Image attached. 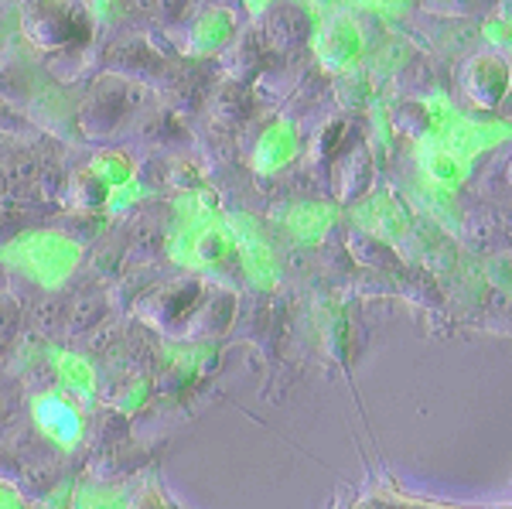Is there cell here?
Returning a JSON list of instances; mask_svg holds the SVG:
<instances>
[{
    "instance_id": "5b68a950",
    "label": "cell",
    "mask_w": 512,
    "mask_h": 509,
    "mask_svg": "<svg viewBox=\"0 0 512 509\" xmlns=\"http://www.w3.org/2000/svg\"><path fill=\"white\" fill-rule=\"evenodd\" d=\"M0 509H21L18 496H14L11 489H4V486H0Z\"/></svg>"
},
{
    "instance_id": "6da1fadb",
    "label": "cell",
    "mask_w": 512,
    "mask_h": 509,
    "mask_svg": "<svg viewBox=\"0 0 512 509\" xmlns=\"http://www.w3.org/2000/svg\"><path fill=\"white\" fill-rule=\"evenodd\" d=\"M11 257L18 260V267L31 270L41 284H55L76 267L79 250H76V243H69L65 236L38 233V236L21 240L18 246H11Z\"/></svg>"
},
{
    "instance_id": "3957f363",
    "label": "cell",
    "mask_w": 512,
    "mask_h": 509,
    "mask_svg": "<svg viewBox=\"0 0 512 509\" xmlns=\"http://www.w3.org/2000/svg\"><path fill=\"white\" fill-rule=\"evenodd\" d=\"M59 366H62V383H65V387L76 390L79 397H89V393H93L96 376L79 356H59Z\"/></svg>"
},
{
    "instance_id": "7a4b0ae2",
    "label": "cell",
    "mask_w": 512,
    "mask_h": 509,
    "mask_svg": "<svg viewBox=\"0 0 512 509\" xmlns=\"http://www.w3.org/2000/svg\"><path fill=\"white\" fill-rule=\"evenodd\" d=\"M35 421L38 428L55 438L59 445H76L79 434H82V421H79V410L69 404L59 393H45V397L35 400Z\"/></svg>"
},
{
    "instance_id": "277c9868",
    "label": "cell",
    "mask_w": 512,
    "mask_h": 509,
    "mask_svg": "<svg viewBox=\"0 0 512 509\" xmlns=\"http://www.w3.org/2000/svg\"><path fill=\"white\" fill-rule=\"evenodd\" d=\"M93 175L96 178H103L106 185H123L130 178V164L120 158V154H113V158H103V161H96L93 164Z\"/></svg>"
}]
</instances>
